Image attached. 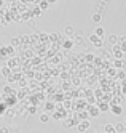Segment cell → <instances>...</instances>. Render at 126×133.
I'll use <instances>...</instances> for the list:
<instances>
[{
	"label": "cell",
	"mask_w": 126,
	"mask_h": 133,
	"mask_svg": "<svg viewBox=\"0 0 126 133\" xmlns=\"http://www.w3.org/2000/svg\"><path fill=\"white\" fill-rule=\"evenodd\" d=\"M113 68H115V69H124V68H126V61H124L123 58H121V59H117V58H115Z\"/></svg>",
	"instance_id": "3957f363"
},
{
	"label": "cell",
	"mask_w": 126,
	"mask_h": 133,
	"mask_svg": "<svg viewBox=\"0 0 126 133\" xmlns=\"http://www.w3.org/2000/svg\"><path fill=\"white\" fill-rule=\"evenodd\" d=\"M104 130L107 131V133H113V131H115V127L110 125V123H105V125H104Z\"/></svg>",
	"instance_id": "30bf717a"
},
{
	"label": "cell",
	"mask_w": 126,
	"mask_h": 133,
	"mask_svg": "<svg viewBox=\"0 0 126 133\" xmlns=\"http://www.w3.org/2000/svg\"><path fill=\"white\" fill-rule=\"evenodd\" d=\"M124 122H126V117H124Z\"/></svg>",
	"instance_id": "cb8c5ba5"
},
{
	"label": "cell",
	"mask_w": 126,
	"mask_h": 133,
	"mask_svg": "<svg viewBox=\"0 0 126 133\" xmlns=\"http://www.w3.org/2000/svg\"><path fill=\"white\" fill-rule=\"evenodd\" d=\"M107 42H109L110 45H117V43H118V35H115V34L109 35V39H107Z\"/></svg>",
	"instance_id": "8992f818"
},
{
	"label": "cell",
	"mask_w": 126,
	"mask_h": 133,
	"mask_svg": "<svg viewBox=\"0 0 126 133\" xmlns=\"http://www.w3.org/2000/svg\"><path fill=\"white\" fill-rule=\"evenodd\" d=\"M112 53L115 55V58H117V59H121V58H123V50H121V46H120L118 43H117V45H113Z\"/></svg>",
	"instance_id": "6da1fadb"
},
{
	"label": "cell",
	"mask_w": 126,
	"mask_h": 133,
	"mask_svg": "<svg viewBox=\"0 0 126 133\" xmlns=\"http://www.w3.org/2000/svg\"><path fill=\"white\" fill-rule=\"evenodd\" d=\"M90 125H91V123H90V120H88V119H86V120H83V122H80V123H78V125H77V130H78V131H86V130H88V128H90Z\"/></svg>",
	"instance_id": "7a4b0ae2"
},
{
	"label": "cell",
	"mask_w": 126,
	"mask_h": 133,
	"mask_svg": "<svg viewBox=\"0 0 126 133\" xmlns=\"http://www.w3.org/2000/svg\"><path fill=\"white\" fill-rule=\"evenodd\" d=\"M57 0H48V3H56Z\"/></svg>",
	"instance_id": "603a6c76"
},
{
	"label": "cell",
	"mask_w": 126,
	"mask_h": 133,
	"mask_svg": "<svg viewBox=\"0 0 126 133\" xmlns=\"http://www.w3.org/2000/svg\"><path fill=\"white\" fill-rule=\"evenodd\" d=\"M124 75H126V74H124V71L121 69V71L118 72V79H124Z\"/></svg>",
	"instance_id": "d6986e66"
},
{
	"label": "cell",
	"mask_w": 126,
	"mask_h": 133,
	"mask_svg": "<svg viewBox=\"0 0 126 133\" xmlns=\"http://www.w3.org/2000/svg\"><path fill=\"white\" fill-rule=\"evenodd\" d=\"M99 109H101V111H109V109H110V106L104 103V104H101V106H99Z\"/></svg>",
	"instance_id": "e0dca14e"
},
{
	"label": "cell",
	"mask_w": 126,
	"mask_h": 133,
	"mask_svg": "<svg viewBox=\"0 0 126 133\" xmlns=\"http://www.w3.org/2000/svg\"><path fill=\"white\" fill-rule=\"evenodd\" d=\"M88 39H90V42H91V43H94L96 40H98V39H99V37H98V35H96V34H91V35L88 37Z\"/></svg>",
	"instance_id": "9a60e30c"
},
{
	"label": "cell",
	"mask_w": 126,
	"mask_h": 133,
	"mask_svg": "<svg viewBox=\"0 0 126 133\" xmlns=\"http://www.w3.org/2000/svg\"><path fill=\"white\" fill-rule=\"evenodd\" d=\"M93 21L99 24V23L102 21V15H101V13H94V15H93Z\"/></svg>",
	"instance_id": "9c48e42d"
},
{
	"label": "cell",
	"mask_w": 126,
	"mask_h": 133,
	"mask_svg": "<svg viewBox=\"0 0 126 133\" xmlns=\"http://www.w3.org/2000/svg\"><path fill=\"white\" fill-rule=\"evenodd\" d=\"M118 43H120V45L126 43V35H120V37H118Z\"/></svg>",
	"instance_id": "2e32d148"
},
{
	"label": "cell",
	"mask_w": 126,
	"mask_h": 133,
	"mask_svg": "<svg viewBox=\"0 0 126 133\" xmlns=\"http://www.w3.org/2000/svg\"><path fill=\"white\" fill-rule=\"evenodd\" d=\"M99 112H101V109H98L96 106H91V109H90L91 117H98V116H99Z\"/></svg>",
	"instance_id": "52a82bcc"
},
{
	"label": "cell",
	"mask_w": 126,
	"mask_h": 133,
	"mask_svg": "<svg viewBox=\"0 0 126 133\" xmlns=\"http://www.w3.org/2000/svg\"><path fill=\"white\" fill-rule=\"evenodd\" d=\"M93 45L96 46V48H102V46H104V40H102V39H98V40H96Z\"/></svg>",
	"instance_id": "4fadbf2b"
},
{
	"label": "cell",
	"mask_w": 126,
	"mask_h": 133,
	"mask_svg": "<svg viewBox=\"0 0 126 133\" xmlns=\"http://www.w3.org/2000/svg\"><path fill=\"white\" fill-rule=\"evenodd\" d=\"M81 40H83L81 37H77V39H75V43H81Z\"/></svg>",
	"instance_id": "7402d4cb"
},
{
	"label": "cell",
	"mask_w": 126,
	"mask_h": 133,
	"mask_svg": "<svg viewBox=\"0 0 126 133\" xmlns=\"http://www.w3.org/2000/svg\"><path fill=\"white\" fill-rule=\"evenodd\" d=\"M94 34L98 35L99 39H104V37H105V29H104L102 26H98V27H96V31H94Z\"/></svg>",
	"instance_id": "277c9868"
},
{
	"label": "cell",
	"mask_w": 126,
	"mask_h": 133,
	"mask_svg": "<svg viewBox=\"0 0 126 133\" xmlns=\"http://www.w3.org/2000/svg\"><path fill=\"white\" fill-rule=\"evenodd\" d=\"M110 111L113 114H117V116H120V114L123 112V108L120 106V104H113V106H110Z\"/></svg>",
	"instance_id": "5b68a950"
},
{
	"label": "cell",
	"mask_w": 126,
	"mask_h": 133,
	"mask_svg": "<svg viewBox=\"0 0 126 133\" xmlns=\"http://www.w3.org/2000/svg\"><path fill=\"white\" fill-rule=\"evenodd\" d=\"M73 43H75V42H72V40H65V42H64V46H65V48H72Z\"/></svg>",
	"instance_id": "5bb4252c"
},
{
	"label": "cell",
	"mask_w": 126,
	"mask_h": 133,
	"mask_svg": "<svg viewBox=\"0 0 126 133\" xmlns=\"http://www.w3.org/2000/svg\"><path fill=\"white\" fill-rule=\"evenodd\" d=\"M64 32H65V35H72V34H73V27H72L70 24H67L65 29H64Z\"/></svg>",
	"instance_id": "8fae6325"
},
{
	"label": "cell",
	"mask_w": 126,
	"mask_h": 133,
	"mask_svg": "<svg viewBox=\"0 0 126 133\" xmlns=\"http://www.w3.org/2000/svg\"><path fill=\"white\" fill-rule=\"evenodd\" d=\"M62 123H64V127H70V125H72V122H70V120H67V122H62Z\"/></svg>",
	"instance_id": "ffe728a7"
},
{
	"label": "cell",
	"mask_w": 126,
	"mask_h": 133,
	"mask_svg": "<svg viewBox=\"0 0 126 133\" xmlns=\"http://www.w3.org/2000/svg\"><path fill=\"white\" fill-rule=\"evenodd\" d=\"M40 6H42V10H46V8L50 6V3H48V0H43V2H42V5H40Z\"/></svg>",
	"instance_id": "ac0fdd59"
},
{
	"label": "cell",
	"mask_w": 126,
	"mask_h": 133,
	"mask_svg": "<svg viewBox=\"0 0 126 133\" xmlns=\"http://www.w3.org/2000/svg\"><path fill=\"white\" fill-rule=\"evenodd\" d=\"M124 128H126V125L124 123H117V125H115V131H124Z\"/></svg>",
	"instance_id": "7c38bea8"
},
{
	"label": "cell",
	"mask_w": 126,
	"mask_h": 133,
	"mask_svg": "<svg viewBox=\"0 0 126 133\" xmlns=\"http://www.w3.org/2000/svg\"><path fill=\"white\" fill-rule=\"evenodd\" d=\"M0 133H8V128L6 127H2V128H0Z\"/></svg>",
	"instance_id": "44dd1931"
},
{
	"label": "cell",
	"mask_w": 126,
	"mask_h": 133,
	"mask_svg": "<svg viewBox=\"0 0 126 133\" xmlns=\"http://www.w3.org/2000/svg\"><path fill=\"white\" fill-rule=\"evenodd\" d=\"M38 119H40V122L42 123H48V122H50V116H48V114H40V117H38Z\"/></svg>",
	"instance_id": "ba28073f"
}]
</instances>
